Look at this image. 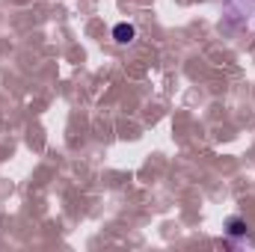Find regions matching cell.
I'll return each instance as SVG.
<instances>
[{
  "instance_id": "cell-2",
  "label": "cell",
  "mask_w": 255,
  "mask_h": 252,
  "mask_svg": "<svg viewBox=\"0 0 255 252\" xmlns=\"http://www.w3.org/2000/svg\"><path fill=\"white\" fill-rule=\"evenodd\" d=\"M226 232H229V238H247V220H241V217H232L229 223H226Z\"/></svg>"
},
{
  "instance_id": "cell-1",
  "label": "cell",
  "mask_w": 255,
  "mask_h": 252,
  "mask_svg": "<svg viewBox=\"0 0 255 252\" xmlns=\"http://www.w3.org/2000/svg\"><path fill=\"white\" fill-rule=\"evenodd\" d=\"M113 39H116L119 45H130V42L136 39L133 24H125V21H122V24H116V27H113Z\"/></svg>"
}]
</instances>
